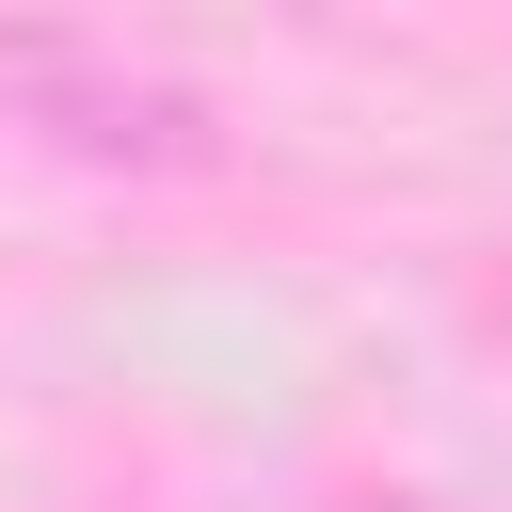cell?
Masks as SVG:
<instances>
[]
</instances>
